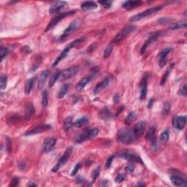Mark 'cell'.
I'll use <instances>...</instances> for the list:
<instances>
[{
  "label": "cell",
  "mask_w": 187,
  "mask_h": 187,
  "mask_svg": "<svg viewBox=\"0 0 187 187\" xmlns=\"http://www.w3.org/2000/svg\"><path fill=\"white\" fill-rule=\"evenodd\" d=\"M73 124V119L72 117L70 116L65 119V122H64V129L65 131H68L72 128Z\"/></svg>",
  "instance_id": "32"
},
{
  "label": "cell",
  "mask_w": 187,
  "mask_h": 187,
  "mask_svg": "<svg viewBox=\"0 0 187 187\" xmlns=\"http://www.w3.org/2000/svg\"><path fill=\"white\" fill-rule=\"evenodd\" d=\"M35 113V107H34L33 104L32 103H29L27 104L26 107V110H25V115L24 118L26 120H29L32 116H33V114Z\"/></svg>",
  "instance_id": "25"
},
{
  "label": "cell",
  "mask_w": 187,
  "mask_h": 187,
  "mask_svg": "<svg viewBox=\"0 0 187 187\" xmlns=\"http://www.w3.org/2000/svg\"><path fill=\"white\" fill-rule=\"evenodd\" d=\"M85 40H86V39L84 38V37H81V38L77 39V40H74V41L72 42L71 43H70V44L68 45V46H69L70 47V48H71V49H72V48H75V47L78 46L79 45L81 44L82 43H83V42L85 41Z\"/></svg>",
  "instance_id": "34"
},
{
  "label": "cell",
  "mask_w": 187,
  "mask_h": 187,
  "mask_svg": "<svg viewBox=\"0 0 187 187\" xmlns=\"http://www.w3.org/2000/svg\"><path fill=\"white\" fill-rule=\"evenodd\" d=\"M70 50H71V48H70V47L69 46H67L66 47V48H65V49L62 51V52L61 53V54L59 55V57H58L57 58V59L55 60V62L53 63L52 65V67H56L57 66V65H59V62H61V61L63 59H65V57H67V55L68 52L70 51Z\"/></svg>",
  "instance_id": "24"
},
{
  "label": "cell",
  "mask_w": 187,
  "mask_h": 187,
  "mask_svg": "<svg viewBox=\"0 0 187 187\" xmlns=\"http://www.w3.org/2000/svg\"><path fill=\"white\" fill-rule=\"evenodd\" d=\"M112 51H113V46H108L107 48H105V51H104V54H103V57L105 59L108 58L109 57L111 54Z\"/></svg>",
  "instance_id": "41"
},
{
  "label": "cell",
  "mask_w": 187,
  "mask_h": 187,
  "mask_svg": "<svg viewBox=\"0 0 187 187\" xmlns=\"http://www.w3.org/2000/svg\"><path fill=\"white\" fill-rule=\"evenodd\" d=\"M88 122V119L86 118V117H82V118L78 119L77 121L74 123V124L77 128H79V127H81L82 126H83L84 124H87Z\"/></svg>",
  "instance_id": "33"
},
{
  "label": "cell",
  "mask_w": 187,
  "mask_h": 187,
  "mask_svg": "<svg viewBox=\"0 0 187 187\" xmlns=\"http://www.w3.org/2000/svg\"><path fill=\"white\" fill-rule=\"evenodd\" d=\"M143 4V1L140 0H135V1H126L123 4V7H124L127 10H132V9L138 7Z\"/></svg>",
  "instance_id": "21"
},
{
  "label": "cell",
  "mask_w": 187,
  "mask_h": 187,
  "mask_svg": "<svg viewBox=\"0 0 187 187\" xmlns=\"http://www.w3.org/2000/svg\"><path fill=\"white\" fill-rule=\"evenodd\" d=\"M171 182H172L173 184L175 186H179V187H186L187 186V182L185 179H183V178L180 177V176L178 175H172L170 177Z\"/></svg>",
  "instance_id": "17"
},
{
  "label": "cell",
  "mask_w": 187,
  "mask_h": 187,
  "mask_svg": "<svg viewBox=\"0 0 187 187\" xmlns=\"http://www.w3.org/2000/svg\"><path fill=\"white\" fill-rule=\"evenodd\" d=\"M42 105L44 107H46L48 105V91H43L42 94Z\"/></svg>",
  "instance_id": "35"
},
{
  "label": "cell",
  "mask_w": 187,
  "mask_h": 187,
  "mask_svg": "<svg viewBox=\"0 0 187 187\" xmlns=\"http://www.w3.org/2000/svg\"><path fill=\"white\" fill-rule=\"evenodd\" d=\"M187 26V22L186 21H179V22L174 23L173 24H171L170 26L169 29L171 30H178L180 29H185L186 28Z\"/></svg>",
  "instance_id": "26"
},
{
  "label": "cell",
  "mask_w": 187,
  "mask_h": 187,
  "mask_svg": "<svg viewBox=\"0 0 187 187\" xmlns=\"http://www.w3.org/2000/svg\"><path fill=\"white\" fill-rule=\"evenodd\" d=\"M148 80H149V76L148 75L143 76L142 78L141 82H140V99L141 100H144L146 97L148 91Z\"/></svg>",
  "instance_id": "11"
},
{
  "label": "cell",
  "mask_w": 187,
  "mask_h": 187,
  "mask_svg": "<svg viewBox=\"0 0 187 187\" xmlns=\"http://www.w3.org/2000/svg\"><path fill=\"white\" fill-rule=\"evenodd\" d=\"M96 47H97V43H93V44H91V46L88 47V49H87V51H86L87 53L90 54V53L93 52V51L96 49Z\"/></svg>",
  "instance_id": "50"
},
{
  "label": "cell",
  "mask_w": 187,
  "mask_h": 187,
  "mask_svg": "<svg viewBox=\"0 0 187 187\" xmlns=\"http://www.w3.org/2000/svg\"><path fill=\"white\" fill-rule=\"evenodd\" d=\"M27 186H37V184H35V183H29V184H28Z\"/></svg>",
  "instance_id": "58"
},
{
  "label": "cell",
  "mask_w": 187,
  "mask_h": 187,
  "mask_svg": "<svg viewBox=\"0 0 187 187\" xmlns=\"http://www.w3.org/2000/svg\"><path fill=\"white\" fill-rule=\"evenodd\" d=\"M92 75H90L86 76V77L82 78L80 81L78 83L77 85H76V90H77V91H81L82 89H83L84 87H85L90 82V80H91Z\"/></svg>",
  "instance_id": "23"
},
{
  "label": "cell",
  "mask_w": 187,
  "mask_h": 187,
  "mask_svg": "<svg viewBox=\"0 0 187 187\" xmlns=\"http://www.w3.org/2000/svg\"><path fill=\"white\" fill-rule=\"evenodd\" d=\"M99 3H100L101 4H102V6H103L104 7H105V8H109V7H111L112 5V1H99Z\"/></svg>",
  "instance_id": "49"
},
{
  "label": "cell",
  "mask_w": 187,
  "mask_h": 187,
  "mask_svg": "<svg viewBox=\"0 0 187 187\" xmlns=\"http://www.w3.org/2000/svg\"><path fill=\"white\" fill-rule=\"evenodd\" d=\"M135 118H136V114H135V113H134V112H131V113H129L128 114V116H127V118H126V119H125L126 124L129 125V124H130L131 123L134 121V120H135Z\"/></svg>",
  "instance_id": "36"
},
{
  "label": "cell",
  "mask_w": 187,
  "mask_h": 187,
  "mask_svg": "<svg viewBox=\"0 0 187 187\" xmlns=\"http://www.w3.org/2000/svg\"><path fill=\"white\" fill-rule=\"evenodd\" d=\"M136 29V26H132V25H129V26H126L124 27L122 30L120 32H118L117 35L115 36V37L113 40V43H118L121 41L124 40L126 37H127L130 35L132 32H133Z\"/></svg>",
  "instance_id": "4"
},
{
  "label": "cell",
  "mask_w": 187,
  "mask_h": 187,
  "mask_svg": "<svg viewBox=\"0 0 187 187\" xmlns=\"http://www.w3.org/2000/svg\"><path fill=\"white\" fill-rule=\"evenodd\" d=\"M67 6V3L66 1H57L55 4H54L53 5L51 6L49 9V12L51 14L56 13V12L61 11L62 9L65 8V7Z\"/></svg>",
  "instance_id": "16"
},
{
  "label": "cell",
  "mask_w": 187,
  "mask_h": 187,
  "mask_svg": "<svg viewBox=\"0 0 187 187\" xmlns=\"http://www.w3.org/2000/svg\"><path fill=\"white\" fill-rule=\"evenodd\" d=\"M152 105H153V99H151L150 102H149V108H151V107Z\"/></svg>",
  "instance_id": "57"
},
{
  "label": "cell",
  "mask_w": 187,
  "mask_h": 187,
  "mask_svg": "<svg viewBox=\"0 0 187 187\" xmlns=\"http://www.w3.org/2000/svg\"><path fill=\"white\" fill-rule=\"evenodd\" d=\"M159 138L162 143L167 142V140H169V132H168V130H165L163 132H162Z\"/></svg>",
  "instance_id": "39"
},
{
  "label": "cell",
  "mask_w": 187,
  "mask_h": 187,
  "mask_svg": "<svg viewBox=\"0 0 187 187\" xmlns=\"http://www.w3.org/2000/svg\"><path fill=\"white\" fill-rule=\"evenodd\" d=\"M79 72V67L77 66H73L71 67L67 68L64 71L61 72V75L59 78L62 80H67V79L71 78L73 76L75 75Z\"/></svg>",
  "instance_id": "9"
},
{
  "label": "cell",
  "mask_w": 187,
  "mask_h": 187,
  "mask_svg": "<svg viewBox=\"0 0 187 187\" xmlns=\"http://www.w3.org/2000/svg\"><path fill=\"white\" fill-rule=\"evenodd\" d=\"M42 62V57L40 56H38V57H36L35 62L33 63L32 67V71H35L38 68V67L40 66V64Z\"/></svg>",
  "instance_id": "38"
},
{
  "label": "cell",
  "mask_w": 187,
  "mask_h": 187,
  "mask_svg": "<svg viewBox=\"0 0 187 187\" xmlns=\"http://www.w3.org/2000/svg\"><path fill=\"white\" fill-rule=\"evenodd\" d=\"M172 51V48H165V50H163L161 53L159 54V57H160V60H159V66L160 67H164V66H165L167 63V55L169 54V53H170V51Z\"/></svg>",
  "instance_id": "19"
},
{
  "label": "cell",
  "mask_w": 187,
  "mask_h": 187,
  "mask_svg": "<svg viewBox=\"0 0 187 187\" xmlns=\"http://www.w3.org/2000/svg\"><path fill=\"white\" fill-rule=\"evenodd\" d=\"M138 137L132 129H122L117 134V140L123 144H131L137 140Z\"/></svg>",
  "instance_id": "1"
},
{
  "label": "cell",
  "mask_w": 187,
  "mask_h": 187,
  "mask_svg": "<svg viewBox=\"0 0 187 187\" xmlns=\"http://www.w3.org/2000/svg\"><path fill=\"white\" fill-rule=\"evenodd\" d=\"M163 8L162 5H159V6H155V7H151V8H149L148 10H144L140 13L137 14V15H133L130 18L129 21H132V22H135V21H140V19H143V18H146V17L149 16V15H152L153 13H155V12L159 11L160 10Z\"/></svg>",
  "instance_id": "3"
},
{
  "label": "cell",
  "mask_w": 187,
  "mask_h": 187,
  "mask_svg": "<svg viewBox=\"0 0 187 187\" xmlns=\"http://www.w3.org/2000/svg\"><path fill=\"white\" fill-rule=\"evenodd\" d=\"M82 9L84 10H93L97 7V4L94 2V1H84L80 5Z\"/></svg>",
  "instance_id": "27"
},
{
  "label": "cell",
  "mask_w": 187,
  "mask_h": 187,
  "mask_svg": "<svg viewBox=\"0 0 187 187\" xmlns=\"http://www.w3.org/2000/svg\"><path fill=\"white\" fill-rule=\"evenodd\" d=\"M6 146H7V151L8 152H10V147H11V141H10V138H7V143H6Z\"/></svg>",
  "instance_id": "53"
},
{
  "label": "cell",
  "mask_w": 187,
  "mask_h": 187,
  "mask_svg": "<svg viewBox=\"0 0 187 187\" xmlns=\"http://www.w3.org/2000/svg\"><path fill=\"white\" fill-rule=\"evenodd\" d=\"M98 133H99V129L97 128L86 129V130H84L83 132L76 135L73 138V140L76 143H81L86 140L94 138L98 135Z\"/></svg>",
  "instance_id": "2"
},
{
  "label": "cell",
  "mask_w": 187,
  "mask_h": 187,
  "mask_svg": "<svg viewBox=\"0 0 187 187\" xmlns=\"http://www.w3.org/2000/svg\"><path fill=\"white\" fill-rule=\"evenodd\" d=\"M50 75V70H45L40 73V76H39V79H38V88H42L46 84L47 78H48Z\"/></svg>",
  "instance_id": "18"
},
{
  "label": "cell",
  "mask_w": 187,
  "mask_h": 187,
  "mask_svg": "<svg viewBox=\"0 0 187 187\" xmlns=\"http://www.w3.org/2000/svg\"><path fill=\"white\" fill-rule=\"evenodd\" d=\"M146 124L145 121H139L138 124L135 125V129H134V132H135V135H137V137H141L143 135L145 132V129H146Z\"/></svg>",
  "instance_id": "20"
},
{
  "label": "cell",
  "mask_w": 187,
  "mask_h": 187,
  "mask_svg": "<svg viewBox=\"0 0 187 187\" xmlns=\"http://www.w3.org/2000/svg\"><path fill=\"white\" fill-rule=\"evenodd\" d=\"M134 170H135V166L132 164L127 165V167H126V170L129 173H132L134 171Z\"/></svg>",
  "instance_id": "52"
},
{
  "label": "cell",
  "mask_w": 187,
  "mask_h": 187,
  "mask_svg": "<svg viewBox=\"0 0 187 187\" xmlns=\"http://www.w3.org/2000/svg\"><path fill=\"white\" fill-rule=\"evenodd\" d=\"M110 79H111L110 76H107V77L104 78L100 83L96 84L94 89V94H98L100 93L102 90L105 89L106 87L109 85V83H110Z\"/></svg>",
  "instance_id": "13"
},
{
  "label": "cell",
  "mask_w": 187,
  "mask_h": 187,
  "mask_svg": "<svg viewBox=\"0 0 187 187\" xmlns=\"http://www.w3.org/2000/svg\"><path fill=\"white\" fill-rule=\"evenodd\" d=\"M155 132L156 129L154 127H151L150 129L148 130L147 134H146V139L149 142L154 143L155 141Z\"/></svg>",
  "instance_id": "28"
},
{
  "label": "cell",
  "mask_w": 187,
  "mask_h": 187,
  "mask_svg": "<svg viewBox=\"0 0 187 187\" xmlns=\"http://www.w3.org/2000/svg\"><path fill=\"white\" fill-rule=\"evenodd\" d=\"M70 85L69 84H64L60 88V91L59 92V99H62L63 97H65V95L67 93L68 90H69Z\"/></svg>",
  "instance_id": "31"
},
{
  "label": "cell",
  "mask_w": 187,
  "mask_h": 187,
  "mask_svg": "<svg viewBox=\"0 0 187 187\" xmlns=\"http://www.w3.org/2000/svg\"><path fill=\"white\" fill-rule=\"evenodd\" d=\"M23 52L26 53V54H29V51H30V49H29V48L28 46L23 47L22 49H21V51H23Z\"/></svg>",
  "instance_id": "56"
},
{
  "label": "cell",
  "mask_w": 187,
  "mask_h": 187,
  "mask_svg": "<svg viewBox=\"0 0 187 187\" xmlns=\"http://www.w3.org/2000/svg\"><path fill=\"white\" fill-rule=\"evenodd\" d=\"M51 129V126L47 125V124H43V125H40L37 126L35 128L32 129L30 131H28L27 132H26L25 135L28 136V135H37V134L42 133V132H44L46 131L49 130Z\"/></svg>",
  "instance_id": "14"
},
{
  "label": "cell",
  "mask_w": 187,
  "mask_h": 187,
  "mask_svg": "<svg viewBox=\"0 0 187 187\" xmlns=\"http://www.w3.org/2000/svg\"><path fill=\"white\" fill-rule=\"evenodd\" d=\"M80 23H81V21L80 19H76L74 20L73 21H72L70 23V24L68 26V27L65 29V31L64 32V33L62 34V35L61 36V40H63L65 39L66 37H67L68 36L71 35L72 33L75 32V30H77L79 28V26H80Z\"/></svg>",
  "instance_id": "6"
},
{
  "label": "cell",
  "mask_w": 187,
  "mask_h": 187,
  "mask_svg": "<svg viewBox=\"0 0 187 187\" xmlns=\"http://www.w3.org/2000/svg\"><path fill=\"white\" fill-rule=\"evenodd\" d=\"M75 12V11L65 12H64V13H62V14H60V15L56 16L55 18H54L51 21H50L48 26L46 28V30H45V32H48V31L51 30V29H53L54 26H57V23H59V22H60V21H62V19L65 18L67 16H68V15H72V14H74Z\"/></svg>",
  "instance_id": "7"
},
{
  "label": "cell",
  "mask_w": 187,
  "mask_h": 187,
  "mask_svg": "<svg viewBox=\"0 0 187 187\" xmlns=\"http://www.w3.org/2000/svg\"><path fill=\"white\" fill-rule=\"evenodd\" d=\"M161 35H162L161 32H153L151 35L150 37H149V38L147 40V41L144 43V45H143V47H142L141 50H140V53H141V54H144V53L146 52V50H147V48H149V46H150L151 43H154V42L155 41V40H157V39L158 38V37H159Z\"/></svg>",
  "instance_id": "12"
},
{
  "label": "cell",
  "mask_w": 187,
  "mask_h": 187,
  "mask_svg": "<svg viewBox=\"0 0 187 187\" xmlns=\"http://www.w3.org/2000/svg\"><path fill=\"white\" fill-rule=\"evenodd\" d=\"M186 116H175L173 119V126L178 130H183L186 127Z\"/></svg>",
  "instance_id": "10"
},
{
  "label": "cell",
  "mask_w": 187,
  "mask_h": 187,
  "mask_svg": "<svg viewBox=\"0 0 187 187\" xmlns=\"http://www.w3.org/2000/svg\"><path fill=\"white\" fill-rule=\"evenodd\" d=\"M19 184V178H13L11 181V183L10 184V186H17Z\"/></svg>",
  "instance_id": "51"
},
{
  "label": "cell",
  "mask_w": 187,
  "mask_h": 187,
  "mask_svg": "<svg viewBox=\"0 0 187 187\" xmlns=\"http://www.w3.org/2000/svg\"><path fill=\"white\" fill-rule=\"evenodd\" d=\"M72 151V148L69 147L66 151H65V154L62 156V157L60 158V159L59 160V162H57V165L52 168V171L53 172H57L64 165L66 164L67 162L68 159H69L70 154H71Z\"/></svg>",
  "instance_id": "8"
},
{
  "label": "cell",
  "mask_w": 187,
  "mask_h": 187,
  "mask_svg": "<svg viewBox=\"0 0 187 187\" xmlns=\"http://www.w3.org/2000/svg\"><path fill=\"white\" fill-rule=\"evenodd\" d=\"M186 85L184 84L181 88H180V90L178 91V94L179 95H181V96H186Z\"/></svg>",
  "instance_id": "47"
},
{
  "label": "cell",
  "mask_w": 187,
  "mask_h": 187,
  "mask_svg": "<svg viewBox=\"0 0 187 187\" xmlns=\"http://www.w3.org/2000/svg\"><path fill=\"white\" fill-rule=\"evenodd\" d=\"M119 99H120L119 94H118V93L115 94L114 96H113V102H114V103H118V102H119Z\"/></svg>",
  "instance_id": "54"
},
{
  "label": "cell",
  "mask_w": 187,
  "mask_h": 187,
  "mask_svg": "<svg viewBox=\"0 0 187 187\" xmlns=\"http://www.w3.org/2000/svg\"><path fill=\"white\" fill-rule=\"evenodd\" d=\"M99 118L101 119L104 120V121H107L112 118V114L110 113V110L107 108V107H104L100 110L99 112Z\"/></svg>",
  "instance_id": "22"
},
{
  "label": "cell",
  "mask_w": 187,
  "mask_h": 187,
  "mask_svg": "<svg viewBox=\"0 0 187 187\" xmlns=\"http://www.w3.org/2000/svg\"><path fill=\"white\" fill-rule=\"evenodd\" d=\"M170 111V104L168 102H165L163 105V108L162 110V114L163 116H167Z\"/></svg>",
  "instance_id": "37"
},
{
  "label": "cell",
  "mask_w": 187,
  "mask_h": 187,
  "mask_svg": "<svg viewBox=\"0 0 187 187\" xmlns=\"http://www.w3.org/2000/svg\"><path fill=\"white\" fill-rule=\"evenodd\" d=\"M124 179H125V175L124 174H118L116 176V178H115V181L116 183H121Z\"/></svg>",
  "instance_id": "48"
},
{
  "label": "cell",
  "mask_w": 187,
  "mask_h": 187,
  "mask_svg": "<svg viewBox=\"0 0 187 187\" xmlns=\"http://www.w3.org/2000/svg\"><path fill=\"white\" fill-rule=\"evenodd\" d=\"M61 72L62 71L57 72H55L52 76H51V78H50V80H49V87L50 88H51V87L54 86V84H55V83L57 82V80H58L59 78H60Z\"/></svg>",
  "instance_id": "30"
},
{
  "label": "cell",
  "mask_w": 187,
  "mask_h": 187,
  "mask_svg": "<svg viewBox=\"0 0 187 187\" xmlns=\"http://www.w3.org/2000/svg\"><path fill=\"white\" fill-rule=\"evenodd\" d=\"M173 67V65H171L169 69H168L167 70V72H165V74L164 75H163L162 78V80H161V83H160V84H161V86H163L164 84L165 83V82H166V80H167L168 76L170 75V72H171V69H172Z\"/></svg>",
  "instance_id": "40"
},
{
  "label": "cell",
  "mask_w": 187,
  "mask_h": 187,
  "mask_svg": "<svg viewBox=\"0 0 187 187\" xmlns=\"http://www.w3.org/2000/svg\"><path fill=\"white\" fill-rule=\"evenodd\" d=\"M56 143H57V140L55 138H47L45 140L43 145V151L44 153H48L52 150L53 148L55 146Z\"/></svg>",
  "instance_id": "15"
},
{
  "label": "cell",
  "mask_w": 187,
  "mask_h": 187,
  "mask_svg": "<svg viewBox=\"0 0 187 187\" xmlns=\"http://www.w3.org/2000/svg\"><path fill=\"white\" fill-rule=\"evenodd\" d=\"M9 53V50L7 48H3L1 47V51H0V54H1V60L2 61L3 59H4V57L8 54Z\"/></svg>",
  "instance_id": "43"
},
{
  "label": "cell",
  "mask_w": 187,
  "mask_h": 187,
  "mask_svg": "<svg viewBox=\"0 0 187 187\" xmlns=\"http://www.w3.org/2000/svg\"><path fill=\"white\" fill-rule=\"evenodd\" d=\"M35 80V78H32L28 80L27 82H26V86H25V94H26V95H29V94L31 93V91H32V87H33Z\"/></svg>",
  "instance_id": "29"
},
{
  "label": "cell",
  "mask_w": 187,
  "mask_h": 187,
  "mask_svg": "<svg viewBox=\"0 0 187 187\" xmlns=\"http://www.w3.org/2000/svg\"><path fill=\"white\" fill-rule=\"evenodd\" d=\"M7 77L6 75H1V82H0V87L1 89H4L7 86Z\"/></svg>",
  "instance_id": "42"
},
{
  "label": "cell",
  "mask_w": 187,
  "mask_h": 187,
  "mask_svg": "<svg viewBox=\"0 0 187 187\" xmlns=\"http://www.w3.org/2000/svg\"><path fill=\"white\" fill-rule=\"evenodd\" d=\"M114 158H115V156L113 155V156H110V157L107 159V162H106V163H105V168H107H107H109L110 166H111L112 162H113Z\"/></svg>",
  "instance_id": "46"
},
{
  "label": "cell",
  "mask_w": 187,
  "mask_h": 187,
  "mask_svg": "<svg viewBox=\"0 0 187 187\" xmlns=\"http://www.w3.org/2000/svg\"><path fill=\"white\" fill-rule=\"evenodd\" d=\"M99 173H100V168L98 167L95 168V170H94L93 173H92V179L93 180H95L97 177L99 175Z\"/></svg>",
  "instance_id": "44"
},
{
  "label": "cell",
  "mask_w": 187,
  "mask_h": 187,
  "mask_svg": "<svg viewBox=\"0 0 187 187\" xmlns=\"http://www.w3.org/2000/svg\"><path fill=\"white\" fill-rule=\"evenodd\" d=\"M80 167H81V164H80V162L76 164V165L75 166L74 169H73L72 172L71 173V175L72 176L76 175V174H77V173L78 172V170H79V169H80Z\"/></svg>",
  "instance_id": "45"
},
{
  "label": "cell",
  "mask_w": 187,
  "mask_h": 187,
  "mask_svg": "<svg viewBox=\"0 0 187 187\" xmlns=\"http://www.w3.org/2000/svg\"><path fill=\"white\" fill-rule=\"evenodd\" d=\"M171 20L170 19H169V18H161V19H159V23H167V21H170Z\"/></svg>",
  "instance_id": "55"
},
{
  "label": "cell",
  "mask_w": 187,
  "mask_h": 187,
  "mask_svg": "<svg viewBox=\"0 0 187 187\" xmlns=\"http://www.w3.org/2000/svg\"><path fill=\"white\" fill-rule=\"evenodd\" d=\"M118 156H119L121 158L127 159L128 160V161L132 162H138L143 164L140 156H138V154H135V152L132 151L131 150L121 151L118 153Z\"/></svg>",
  "instance_id": "5"
}]
</instances>
